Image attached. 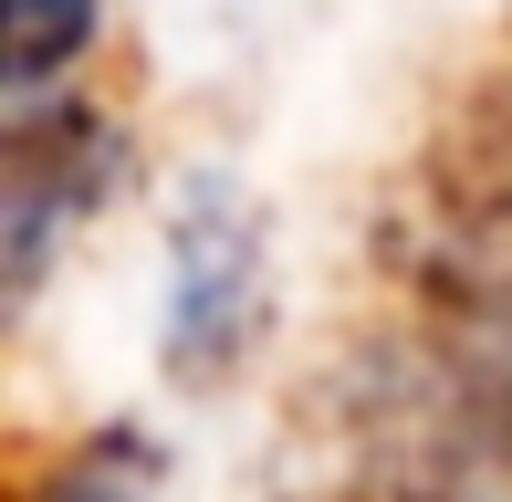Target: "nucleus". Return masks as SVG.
<instances>
[{"mask_svg": "<svg viewBox=\"0 0 512 502\" xmlns=\"http://www.w3.org/2000/svg\"><path fill=\"white\" fill-rule=\"evenodd\" d=\"M251 325H262V231L220 178H199L168 231V367L220 377L251 346Z\"/></svg>", "mask_w": 512, "mask_h": 502, "instance_id": "nucleus-2", "label": "nucleus"}, {"mask_svg": "<svg viewBox=\"0 0 512 502\" xmlns=\"http://www.w3.org/2000/svg\"><path fill=\"white\" fill-rule=\"evenodd\" d=\"M42 502H157V450L136 440V429H105V440H84L74 461L53 471Z\"/></svg>", "mask_w": 512, "mask_h": 502, "instance_id": "nucleus-4", "label": "nucleus"}, {"mask_svg": "<svg viewBox=\"0 0 512 502\" xmlns=\"http://www.w3.org/2000/svg\"><path fill=\"white\" fill-rule=\"evenodd\" d=\"M115 178H126V136L95 126L84 105L42 95V105L11 116V189H0V220H11V293H42L63 231L105 210Z\"/></svg>", "mask_w": 512, "mask_h": 502, "instance_id": "nucleus-1", "label": "nucleus"}, {"mask_svg": "<svg viewBox=\"0 0 512 502\" xmlns=\"http://www.w3.org/2000/svg\"><path fill=\"white\" fill-rule=\"evenodd\" d=\"M95 11L105 0H11V116L42 105V84H53L63 63H84Z\"/></svg>", "mask_w": 512, "mask_h": 502, "instance_id": "nucleus-3", "label": "nucleus"}]
</instances>
